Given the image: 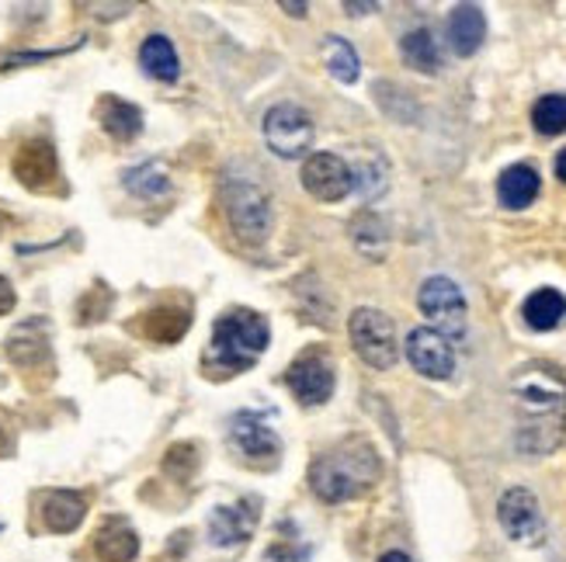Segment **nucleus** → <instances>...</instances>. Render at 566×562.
Here are the masks:
<instances>
[{
  "mask_svg": "<svg viewBox=\"0 0 566 562\" xmlns=\"http://www.w3.org/2000/svg\"><path fill=\"white\" fill-rule=\"evenodd\" d=\"M487 38V18L484 8L476 4H459L448 14V46L455 56H473L480 53Z\"/></svg>",
  "mask_w": 566,
  "mask_h": 562,
  "instance_id": "15",
  "label": "nucleus"
},
{
  "mask_svg": "<svg viewBox=\"0 0 566 562\" xmlns=\"http://www.w3.org/2000/svg\"><path fill=\"white\" fill-rule=\"evenodd\" d=\"M191 327V316L188 310H174V306H160V310H149L143 316V334L157 344H174L181 340Z\"/></svg>",
  "mask_w": 566,
  "mask_h": 562,
  "instance_id": "23",
  "label": "nucleus"
},
{
  "mask_svg": "<svg viewBox=\"0 0 566 562\" xmlns=\"http://www.w3.org/2000/svg\"><path fill=\"white\" fill-rule=\"evenodd\" d=\"M271 330L254 310H230L215 319L209 348H206V372L215 379H230L254 369V361L268 351Z\"/></svg>",
  "mask_w": 566,
  "mask_h": 562,
  "instance_id": "3",
  "label": "nucleus"
},
{
  "mask_svg": "<svg viewBox=\"0 0 566 562\" xmlns=\"http://www.w3.org/2000/svg\"><path fill=\"white\" fill-rule=\"evenodd\" d=\"M0 226H4V223H0Z\"/></svg>",
  "mask_w": 566,
  "mask_h": 562,
  "instance_id": "35",
  "label": "nucleus"
},
{
  "mask_svg": "<svg viewBox=\"0 0 566 562\" xmlns=\"http://www.w3.org/2000/svg\"><path fill=\"white\" fill-rule=\"evenodd\" d=\"M14 178L32 191H46L59 178V160H56L53 143L32 139V143L21 146L18 157H14Z\"/></svg>",
  "mask_w": 566,
  "mask_h": 562,
  "instance_id": "14",
  "label": "nucleus"
},
{
  "mask_svg": "<svg viewBox=\"0 0 566 562\" xmlns=\"http://www.w3.org/2000/svg\"><path fill=\"white\" fill-rule=\"evenodd\" d=\"M220 199L230 229L241 236L244 244H260L271 233V199L254 178L236 175V170H223L220 181Z\"/></svg>",
  "mask_w": 566,
  "mask_h": 562,
  "instance_id": "4",
  "label": "nucleus"
},
{
  "mask_svg": "<svg viewBox=\"0 0 566 562\" xmlns=\"http://www.w3.org/2000/svg\"><path fill=\"white\" fill-rule=\"evenodd\" d=\"M379 472L382 465L376 448L362 438H352L310 465V486L323 504H344L362 496L365 490H373L379 483Z\"/></svg>",
  "mask_w": 566,
  "mask_h": 562,
  "instance_id": "2",
  "label": "nucleus"
},
{
  "mask_svg": "<svg viewBox=\"0 0 566 562\" xmlns=\"http://www.w3.org/2000/svg\"><path fill=\"white\" fill-rule=\"evenodd\" d=\"M125 188L140 194V199H160V194H167L170 181L164 175V167L157 164H143V167H133L125 175Z\"/></svg>",
  "mask_w": 566,
  "mask_h": 562,
  "instance_id": "28",
  "label": "nucleus"
},
{
  "mask_svg": "<svg viewBox=\"0 0 566 562\" xmlns=\"http://www.w3.org/2000/svg\"><path fill=\"white\" fill-rule=\"evenodd\" d=\"M140 67L154 77V80H178L181 74V63L178 53H174L170 38L167 35H149L140 49Z\"/></svg>",
  "mask_w": 566,
  "mask_h": 562,
  "instance_id": "21",
  "label": "nucleus"
},
{
  "mask_svg": "<svg viewBox=\"0 0 566 562\" xmlns=\"http://www.w3.org/2000/svg\"><path fill=\"white\" fill-rule=\"evenodd\" d=\"M84 514H87L84 496L67 493V490H56V493L46 496V501H42V521H46L49 531H59V535L80 528Z\"/></svg>",
  "mask_w": 566,
  "mask_h": 562,
  "instance_id": "17",
  "label": "nucleus"
},
{
  "mask_svg": "<svg viewBox=\"0 0 566 562\" xmlns=\"http://www.w3.org/2000/svg\"><path fill=\"white\" fill-rule=\"evenodd\" d=\"M289 389L302 406H320L334 396V361L323 351H307L289 364Z\"/></svg>",
  "mask_w": 566,
  "mask_h": 562,
  "instance_id": "10",
  "label": "nucleus"
},
{
  "mask_svg": "<svg viewBox=\"0 0 566 562\" xmlns=\"http://www.w3.org/2000/svg\"><path fill=\"white\" fill-rule=\"evenodd\" d=\"M347 14H368V11H376V4H344Z\"/></svg>",
  "mask_w": 566,
  "mask_h": 562,
  "instance_id": "32",
  "label": "nucleus"
},
{
  "mask_svg": "<svg viewBox=\"0 0 566 562\" xmlns=\"http://www.w3.org/2000/svg\"><path fill=\"white\" fill-rule=\"evenodd\" d=\"M418 306L421 313L434 323V334H442L445 340H459L466 337V323H469V306L452 278L434 274L428 278L421 292H418Z\"/></svg>",
  "mask_w": 566,
  "mask_h": 562,
  "instance_id": "6",
  "label": "nucleus"
},
{
  "mask_svg": "<svg viewBox=\"0 0 566 562\" xmlns=\"http://www.w3.org/2000/svg\"><path fill=\"white\" fill-rule=\"evenodd\" d=\"M347 334H352L355 351L365 364L386 372L393 369L400 358V344H397V327L393 319L379 310H355L352 319H347Z\"/></svg>",
  "mask_w": 566,
  "mask_h": 562,
  "instance_id": "5",
  "label": "nucleus"
},
{
  "mask_svg": "<svg viewBox=\"0 0 566 562\" xmlns=\"http://www.w3.org/2000/svg\"><path fill=\"white\" fill-rule=\"evenodd\" d=\"M14 310V289L8 278H0V316H8Z\"/></svg>",
  "mask_w": 566,
  "mask_h": 562,
  "instance_id": "30",
  "label": "nucleus"
},
{
  "mask_svg": "<svg viewBox=\"0 0 566 562\" xmlns=\"http://www.w3.org/2000/svg\"><path fill=\"white\" fill-rule=\"evenodd\" d=\"M532 122L542 136H559L566 133V94H546L532 108Z\"/></svg>",
  "mask_w": 566,
  "mask_h": 562,
  "instance_id": "27",
  "label": "nucleus"
},
{
  "mask_svg": "<svg viewBox=\"0 0 566 562\" xmlns=\"http://www.w3.org/2000/svg\"><path fill=\"white\" fill-rule=\"evenodd\" d=\"M518 414V448L529 456H550L566 430V382L553 364H525L511 382Z\"/></svg>",
  "mask_w": 566,
  "mask_h": 562,
  "instance_id": "1",
  "label": "nucleus"
},
{
  "mask_svg": "<svg viewBox=\"0 0 566 562\" xmlns=\"http://www.w3.org/2000/svg\"><path fill=\"white\" fill-rule=\"evenodd\" d=\"M352 240H355V247H358L365 257H373V261H379V257L386 254V247H389L386 223L379 220V215H373V212H362L358 220L352 223Z\"/></svg>",
  "mask_w": 566,
  "mask_h": 562,
  "instance_id": "25",
  "label": "nucleus"
},
{
  "mask_svg": "<svg viewBox=\"0 0 566 562\" xmlns=\"http://www.w3.org/2000/svg\"><path fill=\"white\" fill-rule=\"evenodd\" d=\"M98 115H101L104 133L115 136V139H136L143 133V112L129 101L104 98L101 108H98Z\"/></svg>",
  "mask_w": 566,
  "mask_h": 562,
  "instance_id": "20",
  "label": "nucleus"
},
{
  "mask_svg": "<svg viewBox=\"0 0 566 562\" xmlns=\"http://www.w3.org/2000/svg\"><path fill=\"white\" fill-rule=\"evenodd\" d=\"M347 170H352V191L365 194V199H376V194L386 191L389 170H386V160H382L379 154H365V157H358Z\"/></svg>",
  "mask_w": 566,
  "mask_h": 562,
  "instance_id": "24",
  "label": "nucleus"
},
{
  "mask_svg": "<svg viewBox=\"0 0 566 562\" xmlns=\"http://www.w3.org/2000/svg\"><path fill=\"white\" fill-rule=\"evenodd\" d=\"M260 133H265V143L271 154L296 160L313 146V119L302 112L299 104H275V108H268Z\"/></svg>",
  "mask_w": 566,
  "mask_h": 562,
  "instance_id": "7",
  "label": "nucleus"
},
{
  "mask_svg": "<svg viewBox=\"0 0 566 562\" xmlns=\"http://www.w3.org/2000/svg\"><path fill=\"white\" fill-rule=\"evenodd\" d=\"M407 361L424 379H452L455 372V348L452 340L434 334L431 327H418L407 334Z\"/></svg>",
  "mask_w": 566,
  "mask_h": 562,
  "instance_id": "11",
  "label": "nucleus"
},
{
  "mask_svg": "<svg viewBox=\"0 0 566 562\" xmlns=\"http://www.w3.org/2000/svg\"><path fill=\"white\" fill-rule=\"evenodd\" d=\"M323 59H326V70H331L334 80L341 83H355L358 80V53L352 49V42L331 35L323 42Z\"/></svg>",
  "mask_w": 566,
  "mask_h": 562,
  "instance_id": "26",
  "label": "nucleus"
},
{
  "mask_svg": "<svg viewBox=\"0 0 566 562\" xmlns=\"http://www.w3.org/2000/svg\"><path fill=\"white\" fill-rule=\"evenodd\" d=\"M8 355H11V361H18V364H35V358H46L49 355V348H46V340H29V327H21L14 337H11V344H8Z\"/></svg>",
  "mask_w": 566,
  "mask_h": 562,
  "instance_id": "29",
  "label": "nucleus"
},
{
  "mask_svg": "<svg viewBox=\"0 0 566 562\" xmlns=\"http://www.w3.org/2000/svg\"><path fill=\"white\" fill-rule=\"evenodd\" d=\"M95 549H98V555L104 562H129V559H136V552H140V538L129 525L108 521L95 538Z\"/></svg>",
  "mask_w": 566,
  "mask_h": 562,
  "instance_id": "22",
  "label": "nucleus"
},
{
  "mask_svg": "<svg viewBox=\"0 0 566 562\" xmlns=\"http://www.w3.org/2000/svg\"><path fill=\"white\" fill-rule=\"evenodd\" d=\"M539 170L532 164H514L497 178V199L504 209H529L539 199Z\"/></svg>",
  "mask_w": 566,
  "mask_h": 562,
  "instance_id": "16",
  "label": "nucleus"
},
{
  "mask_svg": "<svg viewBox=\"0 0 566 562\" xmlns=\"http://www.w3.org/2000/svg\"><path fill=\"white\" fill-rule=\"evenodd\" d=\"M497 517H500V528L511 538V542L521 546H542L546 538V521H542V507L535 501V493L525 486H514L500 496L497 504Z\"/></svg>",
  "mask_w": 566,
  "mask_h": 562,
  "instance_id": "9",
  "label": "nucleus"
},
{
  "mask_svg": "<svg viewBox=\"0 0 566 562\" xmlns=\"http://www.w3.org/2000/svg\"><path fill=\"white\" fill-rule=\"evenodd\" d=\"M521 316L532 330H556L563 316H566V299L563 292L556 289H539L525 299V306H521Z\"/></svg>",
  "mask_w": 566,
  "mask_h": 562,
  "instance_id": "18",
  "label": "nucleus"
},
{
  "mask_svg": "<svg viewBox=\"0 0 566 562\" xmlns=\"http://www.w3.org/2000/svg\"><path fill=\"white\" fill-rule=\"evenodd\" d=\"M400 56L407 67L421 70V74H439L442 70V49L439 38H434L428 29H413L400 38Z\"/></svg>",
  "mask_w": 566,
  "mask_h": 562,
  "instance_id": "19",
  "label": "nucleus"
},
{
  "mask_svg": "<svg viewBox=\"0 0 566 562\" xmlns=\"http://www.w3.org/2000/svg\"><path fill=\"white\" fill-rule=\"evenodd\" d=\"M257 501L247 496L241 504H230V507H215L209 517V542L220 546V549H233L247 542L257 528Z\"/></svg>",
  "mask_w": 566,
  "mask_h": 562,
  "instance_id": "13",
  "label": "nucleus"
},
{
  "mask_svg": "<svg viewBox=\"0 0 566 562\" xmlns=\"http://www.w3.org/2000/svg\"><path fill=\"white\" fill-rule=\"evenodd\" d=\"M230 448L251 465H275L281 456V438L271 427L268 417L254 414V409H244L230 420Z\"/></svg>",
  "mask_w": 566,
  "mask_h": 562,
  "instance_id": "8",
  "label": "nucleus"
},
{
  "mask_svg": "<svg viewBox=\"0 0 566 562\" xmlns=\"http://www.w3.org/2000/svg\"><path fill=\"white\" fill-rule=\"evenodd\" d=\"M379 562H410V555L407 552H386Z\"/></svg>",
  "mask_w": 566,
  "mask_h": 562,
  "instance_id": "33",
  "label": "nucleus"
},
{
  "mask_svg": "<svg viewBox=\"0 0 566 562\" xmlns=\"http://www.w3.org/2000/svg\"><path fill=\"white\" fill-rule=\"evenodd\" d=\"M302 188L317 202H341L352 194V170L337 154H313L302 164Z\"/></svg>",
  "mask_w": 566,
  "mask_h": 562,
  "instance_id": "12",
  "label": "nucleus"
},
{
  "mask_svg": "<svg viewBox=\"0 0 566 562\" xmlns=\"http://www.w3.org/2000/svg\"><path fill=\"white\" fill-rule=\"evenodd\" d=\"M556 178H559V181L566 184V149H563V154L556 157Z\"/></svg>",
  "mask_w": 566,
  "mask_h": 562,
  "instance_id": "31",
  "label": "nucleus"
},
{
  "mask_svg": "<svg viewBox=\"0 0 566 562\" xmlns=\"http://www.w3.org/2000/svg\"><path fill=\"white\" fill-rule=\"evenodd\" d=\"M281 8H286L289 14H299V18L307 14V4H281Z\"/></svg>",
  "mask_w": 566,
  "mask_h": 562,
  "instance_id": "34",
  "label": "nucleus"
}]
</instances>
